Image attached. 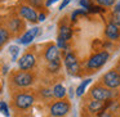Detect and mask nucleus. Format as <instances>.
Returning <instances> with one entry per match:
<instances>
[{
    "label": "nucleus",
    "mask_w": 120,
    "mask_h": 117,
    "mask_svg": "<svg viewBox=\"0 0 120 117\" xmlns=\"http://www.w3.org/2000/svg\"><path fill=\"white\" fill-rule=\"evenodd\" d=\"M110 59V53L107 50H101L98 53H94L88 58L85 63V68L90 72H96L97 70L102 68Z\"/></svg>",
    "instance_id": "nucleus-1"
},
{
    "label": "nucleus",
    "mask_w": 120,
    "mask_h": 117,
    "mask_svg": "<svg viewBox=\"0 0 120 117\" xmlns=\"http://www.w3.org/2000/svg\"><path fill=\"white\" fill-rule=\"evenodd\" d=\"M89 94H90L92 99L99 100V102H109L110 99L114 96V91H112L111 89L106 88L105 85H102L101 82H98L94 86H92Z\"/></svg>",
    "instance_id": "nucleus-2"
},
{
    "label": "nucleus",
    "mask_w": 120,
    "mask_h": 117,
    "mask_svg": "<svg viewBox=\"0 0 120 117\" xmlns=\"http://www.w3.org/2000/svg\"><path fill=\"white\" fill-rule=\"evenodd\" d=\"M99 82L102 85H105L106 88L111 89V90L117 89V88H120V73L115 68L114 70H110L101 77Z\"/></svg>",
    "instance_id": "nucleus-3"
},
{
    "label": "nucleus",
    "mask_w": 120,
    "mask_h": 117,
    "mask_svg": "<svg viewBox=\"0 0 120 117\" xmlns=\"http://www.w3.org/2000/svg\"><path fill=\"white\" fill-rule=\"evenodd\" d=\"M71 109V104L67 99H61L58 102H54V103L50 106L49 112L52 117H63L70 112Z\"/></svg>",
    "instance_id": "nucleus-4"
},
{
    "label": "nucleus",
    "mask_w": 120,
    "mask_h": 117,
    "mask_svg": "<svg viewBox=\"0 0 120 117\" xmlns=\"http://www.w3.org/2000/svg\"><path fill=\"white\" fill-rule=\"evenodd\" d=\"M35 80V76L34 73L31 72H27V71H19V72H16L13 75V81L14 85L19 86V88H27V86L32 85Z\"/></svg>",
    "instance_id": "nucleus-5"
},
{
    "label": "nucleus",
    "mask_w": 120,
    "mask_h": 117,
    "mask_svg": "<svg viewBox=\"0 0 120 117\" xmlns=\"http://www.w3.org/2000/svg\"><path fill=\"white\" fill-rule=\"evenodd\" d=\"M63 62H65V67L70 75H78V72L80 71V63H79L78 57L75 55V53L68 52L65 55V60Z\"/></svg>",
    "instance_id": "nucleus-6"
},
{
    "label": "nucleus",
    "mask_w": 120,
    "mask_h": 117,
    "mask_svg": "<svg viewBox=\"0 0 120 117\" xmlns=\"http://www.w3.org/2000/svg\"><path fill=\"white\" fill-rule=\"evenodd\" d=\"M35 98L31 94H26V93H19L14 96V104L18 109H27L34 104Z\"/></svg>",
    "instance_id": "nucleus-7"
},
{
    "label": "nucleus",
    "mask_w": 120,
    "mask_h": 117,
    "mask_svg": "<svg viewBox=\"0 0 120 117\" xmlns=\"http://www.w3.org/2000/svg\"><path fill=\"white\" fill-rule=\"evenodd\" d=\"M35 63H36V58H35L34 53L27 52L19 58L18 67L21 71H29V70H31V68H34Z\"/></svg>",
    "instance_id": "nucleus-8"
},
{
    "label": "nucleus",
    "mask_w": 120,
    "mask_h": 117,
    "mask_svg": "<svg viewBox=\"0 0 120 117\" xmlns=\"http://www.w3.org/2000/svg\"><path fill=\"white\" fill-rule=\"evenodd\" d=\"M18 13H19V16H21L22 18H25L26 21L31 22V23L38 22V17H39V14L36 13V9H34L32 7H30V5H21V7H19Z\"/></svg>",
    "instance_id": "nucleus-9"
},
{
    "label": "nucleus",
    "mask_w": 120,
    "mask_h": 117,
    "mask_svg": "<svg viewBox=\"0 0 120 117\" xmlns=\"http://www.w3.org/2000/svg\"><path fill=\"white\" fill-rule=\"evenodd\" d=\"M105 36L110 40V41H117L120 40V27L116 26L112 22H109L105 27Z\"/></svg>",
    "instance_id": "nucleus-10"
},
{
    "label": "nucleus",
    "mask_w": 120,
    "mask_h": 117,
    "mask_svg": "<svg viewBox=\"0 0 120 117\" xmlns=\"http://www.w3.org/2000/svg\"><path fill=\"white\" fill-rule=\"evenodd\" d=\"M39 32H40V28H39V27H34V28L29 30V31H26L21 37H18L17 43H18V44H22V45L30 44V43H31L32 40H34L35 37L38 36V35H39Z\"/></svg>",
    "instance_id": "nucleus-11"
},
{
    "label": "nucleus",
    "mask_w": 120,
    "mask_h": 117,
    "mask_svg": "<svg viewBox=\"0 0 120 117\" xmlns=\"http://www.w3.org/2000/svg\"><path fill=\"white\" fill-rule=\"evenodd\" d=\"M44 58L47 62H53V60H58L60 58V48L57 45H48L47 49L44 52Z\"/></svg>",
    "instance_id": "nucleus-12"
},
{
    "label": "nucleus",
    "mask_w": 120,
    "mask_h": 117,
    "mask_svg": "<svg viewBox=\"0 0 120 117\" xmlns=\"http://www.w3.org/2000/svg\"><path fill=\"white\" fill-rule=\"evenodd\" d=\"M88 112H90V113H94V114H98L99 112L105 111L106 109V104H105V102H99V100H94V99H92L90 102L88 103Z\"/></svg>",
    "instance_id": "nucleus-13"
},
{
    "label": "nucleus",
    "mask_w": 120,
    "mask_h": 117,
    "mask_svg": "<svg viewBox=\"0 0 120 117\" xmlns=\"http://www.w3.org/2000/svg\"><path fill=\"white\" fill-rule=\"evenodd\" d=\"M22 28H23L22 19H19V18L11 19V22H9V30H11L12 34H18V32L22 31Z\"/></svg>",
    "instance_id": "nucleus-14"
},
{
    "label": "nucleus",
    "mask_w": 120,
    "mask_h": 117,
    "mask_svg": "<svg viewBox=\"0 0 120 117\" xmlns=\"http://www.w3.org/2000/svg\"><path fill=\"white\" fill-rule=\"evenodd\" d=\"M58 37L65 40V41H68L72 37V30H71V27H68L67 25H62L60 27V35H58Z\"/></svg>",
    "instance_id": "nucleus-15"
},
{
    "label": "nucleus",
    "mask_w": 120,
    "mask_h": 117,
    "mask_svg": "<svg viewBox=\"0 0 120 117\" xmlns=\"http://www.w3.org/2000/svg\"><path fill=\"white\" fill-rule=\"evenodd\" d=\"M53 96L57 99H63L66 96V88L62 85V84H56L54 86H53Z\"/></svg>",
    "instance_id": "nucleus-16"
},
{
    "label": "nucleus",
    "mask_w": 120,
    "mask_h": 117,
    "mask_svg": "<svg viewBox=\"0 0 120 117\" xmlns=\"http://www.w3.org/2000/svg\"><path fill=\"white\" fill-rule=\"evenodd\" d=\"M90 81H92V78H85L84 81H81L80 85L76 88V96H81L85 93V89H86V86L90 84Z\"/></svg>",
    "instance_id": "nucleus-17"
},
{
    "label": "nucleus",
    "mask_w": 120,
    "mask_h": 117,
    "mask_svg": "<svg viewBox=\"0 0 120 117\" xmlns=\"http://www.w3.org/2000/svg\"><path fill=\"white\" fill-rule=\"evenodd\" d=\"M47 70L52 73H57L61 70V59L58 60H53V62H48Z\"/></svg>",
    "instance_id": "nucleus-18"
},
{
    "label": "nucleus",
    "mask_w": 120,
    "mask_h": 117,
    "mask_svg": "<svg viewBox=\"0 0 120 117\" xmlns=\"http://www.w3.org/2000/svg\"><path fill=\"white\" fill-rule=\"evenodd\" d=\"M9 36H11V34H9L8 30L1 27V28H0V48L9 40Z\"/></svg>",
    "instance_id": "nucleus-19"
},
{
    "label": "nucleus",
    "mask_w": 120,
    "mask_h": 117,
    "mask_svg": "<svg viewBox=\"0 0 120 117\" xmlns=\"http://www.w3.org/2000/svg\"><path fill=\"white\" fill-rule=\"evenodd\" d=\"M96 3L102 8H111V7H115L116 0H96Z\"/></svg>",
    "instance_id": "nucleus-20"
},
{
    "label": "nucleus",
    "mask_w": 120,
    "mask_h": 117,
    "mask_svg": "<svg viewBox=\"0 0 120 117\" xmlns=\"http://www.w3.org/2000/svg\"><path fill=\"white\" fill-rule=\"evenodd\" d=\"M27 3L34 9H41L44 7V0H27Z\"/></svg>",
    "instance_id": "nucleus-21"
},
{
    "label": "nucleus",
    "mask_w": 120,
    "mask_h": 117,
    "mask_svg": "<svg viewBox=\"0 0 120 117\" xmlns=\"http://www.w3.org/2000/svg\"><path fill=\"white\" fill-rule=\"evenodd\" d=\"M0 112L4 114L5 117H9L11 113H9V108H8V104L5 102H0Z\"/></svg>",
    "instance_id": "nucleus-22"
},
{
    "label": "nucleus",
    "mask_w": 120,
    "mask_h": 117,
    "mask_svg": "<svg viewBox=\"0 0 120 117\" xmlns=\"http://www.w3.org/2000/svg\"><path fill=\"white\" fill-rule=\"evenodd\" d=\"M9 52H11V54H12V60H17V57H18V54H19V48L17 46V45H12Z\"/></svg>",
    "instance_id": "nucleus-23"
},
{
    "label": "nucleus",
    "mask_w": 120,
    "mask_h": 117,
    "mask_svg": "<svg viewBox=\"0 0 120 117\" xmlns=\"http://www.w3.org/2000/svg\"><path fill=\"white\" fill-rule=\"evenodd\" d=\"M85 14H86L85 9H76V11H74L72 14H71V19H72V21H75L78 16H85Z\"/></svg>",
    "instance_id": "nucleus-24"
},
{
    "label": "nucleus",
    "mask_w": 120,
    "mask_h": 117,
    "mask_svg": "<svg viewBox=\"0 0 120 117\" xmlns=\"http://www.w3.org/2000/svg\"><path fill=\"white\" fill-rule=\"evenodd\" d=\"M110 22H112V23H115L116 26L120 27V13H114V12H112L111 21H110Z\"/></svg>",
    "instance_id": "nucleus-25"
},
{
    "label": "nucleus",
    "mask_w": 120,
    "mask_h": 117,
    "mask_svg": "<svg viewBox=\"0 0 120 117\" xmlns=\"http://www.w3.org/2000/svg\"><path fill=\"white\" fill-rule=\"evenodd\" d=\"M88 12H90V13H101V12H105V9L99 5H92Z\"/></svg>",
    "instance_id": "nucleus-26"
},
{
    "label": "nucleus",
    "mask_w": 120,
    "mask_h": 117,
    "mask_svg": "<svg viewBox=\"0 0 120 117\" xmlns=\"http://www.w3.org/2000/svg\"><path fill=\"white\" fill-rule=\"evenodd\" d=\"M79 4H80V5L83 7V9H85L86 12H88L89 8L92 7V3L89 1V0H80V1H79Z\"/></svg>",
    "instance_id": "nucleus-27"
},
{
    "label": "nucleus",
    "mask_w": 120,
    "mask_h": 117,
    "mask_svg": "<svg viewBox=\"0 0 120 117\" xmlns=\"http://www.w3.org/2000/svg\"><path fill=\"white\" fill-rule=\"evenodd\" d=\"M41 94L45 96V98H49V96L53 95V90H52V89H43Z\"/></svg>",
    "instance_id": "nucleus-28"
},
{
    "label": "nucleus",
    "mask_w": 120,
    "mask_h": 117,
    "mask_svg": "<svg viewBox=\"0 0 120 117\" xmlns=\"http://www.w3.org/2000/svg\"><path fill=\"white\" fill-rule=\"evenodd\" d=\"M98 117H114V114L110 113L109 111L105 109V111H102V112H99V113H98Z\"/></svg>",
    "instance_id": "nucleus-29"
},
{
    "label": "nucleus",
    "mask_w": 120,
    "mask_h": 117,
    "mask_svg": "<svg viewBox=\"0 0 120 117\" xmlns=\"http://www.w3.org/2000/svg\"><path fill=\"white\" fill-rule=\"evenodd\" d=\"M57 46L58 48H62V49H66V41L58 37V39H57Z\"/></svg>",
    "instance_id": "nucleus-30"
},
{
    "label": "nucleus",
    "mask_w": 120,
    "mask_h": 117,
    "mask_svg": "<svg viewBox=\"0 0 120 117\" xmlns=\"http://www.w3.org/2000/svg\"><path fill=\"white\" fill-rule=\"evenodd\" d=\"M71 0H63L62 3H61V5H60V11H62L63 8H66V7L68 5V3H70Z\"/></svg>",
    "instance_id": "nucleus-31"
},
{
    "label": "nucleus",
    "mask_w": 120,
    "mask_h": 117,
    "mask_svg": "<svg viewBox=\"0 0 120 117\" xmlns=\"http://www.w3.org/2000/svg\"><path fill=\"white\" fill-rule=\"evenodd\" d=\"M45 18H47V14H45V13H40L39 17H38V21H39V22H44Z\"/></svg>",
    "instance_id": "nucleus-32"
},
{
    "label": "nucleus",
    "mask_w": 120,
    "mask_h": 117,
    "mask_svg": "<svg viewBox=\"0 0 120 117\" xmlns=\"http://www.w3.org/2000/svg\"><path fill=\"white\" fill-rule=\"evenodd\" d=\"M114 13H120V1L115 4V7H114Z\"/></svg>",
    "instance_id": "nucleus-33"
},
{
    "label": "nucleus",
    "mask_w": 120,
    "mask_h": 117,
    "mask_svg": "<svg viewBox=\"0 0 120 117\" xmlns=\"http://www.w3.org/2000/svg\"><path fill=\"white\" fill-rule=\"evenodd\" d=\"M56 1H58V0H47V1H45V7H50L53 3H56Z\"/></svg>",
    "instance_id": "nucleus-34"
},
{
    "label": "nucleus",
    "mask_w": 120,
    "mask_h": 117,
    "mask_svg": "<svg viewBox=\"0 0 120 117\" xmlns=\"http://www.w3.org/2000/svg\"><path fill=\"white\" fill-rule=\"evenodd\" d=\"M115 70H116L117 72L120 73V63H117V64H116V67H115Z\"/></svg>",
    "instance_id": "nucleus-35"
},
{
    "label": "nucleus",
    "mask_w": 120,
    "mask_h": 117,
    "mask_svg": "<svg viewBox=\"0 0 120 117\" xmlns=\"http://www.w3.org/2000/svg\"><path fill=\"white\" fill-rule=\"evenodd\" d=\"M119 63H120V59H119Z\"/></svg>",
    "instance_id": "nucleus-36"
}]
</instances>
